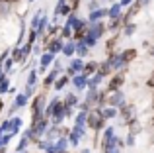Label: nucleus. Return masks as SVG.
<instances>
[{"mask_svg":"<svg viewBox=\"0 0 154 153\" xmlns=\"http://www.w3.org/2000/svg\"><path fill=\"white\" fill-rule=\"evenodd\" d=\"M59 138H60V128H59V126H51V128H47V132H45V139H47L49 143H55Z\"/></svg>","mask_w":154,"mask_h":153,"instance_id":"ddd939ff","label":"nucleus"},{"mask_svg":"<svg viewBox=\"0 0 154 153\" xmlns=\"http://www.w3.org/2000/svg\"><path fill=\"white\" fill-rule=\"evenodd\" d=\"M31 51H33V43H29V41H27L26 45L22 47V53H23V57L27 59V57H29V53H31Z\"/></svg>","mask_w":154,"mask_h":153,"instance_id":"c9c22d12","label":"nucleus"},{"mask_svg":"<svg viewBox=\"0 0 154 153\" xmlns=\"http://www.w3.org/2000/svg\"><path fill=\"white\" fill-rule=\"evenodd\" d=\"M84 102H86L90 108L100 106V90H98V86H88L86 88V100H84Z\"/></svg>","mask_w":154,"mask_h":153,"instance_id":"20e7f679","label":"nucleus"},{"mask_svg":"<svg viewBox=\"0 0 154 153\" xmlns=\"http://www.w3.org/2000/svg\"><path fill=\"white\" fill-rule=\"evenodd\" d=\"M98 108L102 110V116L105 120H115L119 116V108H115V106H107L105 104V106H98Z\"/></svg>","mask_w":154,"mask_h":153,"instance_id":"9b49d317","label":"nucleus"},{"mask_svg":"<svg viewBox=\"0 0 154 153\" xmlns=\"http://www.w3.org/2000/svg\"><path fill=\"white\" fill-rule=\"evenodd\" d=\"M82 69H84V61H82V57H74L70 61V65L66 67V73L64 75H68L72 79L74 75H78V73H82Z\"/></svg>","mask_w":154,"mask_h":153,"instance_id":"0eeeda50","label":"nucleus"},{"mask_svg":"<svg viewBox=\"0 0 154 153\" xmlns=\"http://www.w3.org/2000/svg\"><path fill=\"white\" fill-rule=\"evenodd\" d=\"M105 153H121V147H111V149H107V151H105Z\"/></svg>","mask_w":154,"mask_h":153,"instance_id":"a18cd8bd","label":"nucleus"},{"mask_svg":"<svg viewBox=\"0 0 154 153\" xmlns=\"http://www.w3.org/2000/svg\"><path fill=\"white\" fill-rule=\"evenodd\" d=\"M35 83H37V71L31 69L29 75H27V84H35Z\"/></svg>","mask_w":154,"mask_h":153,"instance_id":"4c0bfd02","label":"nucleus"},{"mask_svg":"<svg viewBox=\"0 0 154 153\" xmlns=\"http://www.w3.org/2000/svg\"><path fill=\"white\" fill-rule=\"evenodd\" d=\"M82 153H92V151L90 149H82Z\"/></svg>","mask_w":154,"mask_h":153,"instance_id":"3c124183","label":"nucleus"},{"mask_svg":"<svg viewBox=\"0 0 154 153\" xmlns=\"http://www.w3.org/2000/svg\"><path fill=\"white\" fill-rule=\"evenodd\" d=\"M2 4H4V2H2V0H0V14H2Z\"/></svg>","mask_w":154,"mask_h":153,"instance_id":"8fccbe9b","label":"nucleus"},{"mask_svg":"<svg viewBox=\"0 0 154 153\" xmlns=\"http://www.w3.org/2000/svg\"><path fill=\"white\" fill-rule=\"evenodd\" d=\"M8 88H10V79H8V76H2V79H0V96L6 94Z\"/></svg>","mask_w":154,"mask_h":153,"instance_id":"473e14b6","label":"nucleus"},{"mask_svg":"<svg viewBox=\"0 0 154 153\" xmlns=\"http://www.w3.org/2000/svg\"><path fill=\"white\" fill-rule=\"evenodd\" d=\"M127 126H129V134H133V135H139L140 130H143V126H140V122L137 118H133L131 122H127Z\"/></svg>","mask_w":154,"mask_h":153,"instance_id":"393cba45","label":"nucleus"},{"mask_svg":"<svg viewBox=\"0 0 154 153\" xmlns=\"http://www.w3.org/2000/svg\"><path fill=\"white\" fill-rule=\"evenodd\" d=\"M123 84H125V71H117V73H113L111 79H109L107 90H117V88H121Z\"/></svg>","mask_w":154,"mask_h":153,"instance_id":"39448f33","label":"nucleus"},{"mask_svg":"<svg viewBox=\"0 0 154 153\" xmlns=\"http://www.w3.org/2000/svg\"><path fill=\"white\" fill-rule=\"evenodd\" d=\"M53 63H55V53H51V51L45 49V53L41 55V59H39V65L49 69V65H53Z\"/></svg>","mask_w":154,"mask_h":153,"instance_id":"4be33fe9","label":"nucleus"},{"mask_svg":"<svg viewBox=\"0 0 154 153\" xmlns=\"http://www.w3.org/2000/svg\"><path fill=\"white\" fill-rule=\"evenodd\" d=\"M137 55H139V51H137L135 47H127V49H123V51H121V57H123V61L127 63V65H129L131 61H135V59H137Z\"/></svg>","mask_w":154,"mask_h":153,"instance_id":"a211bd4d","label":"nucleus"},{"mask_svg":"<svg viewBox=\"0 0 154 153\" xmlns=\"http://www.w3.org/2000/svg\"><path fill=\"white\" fill-rule=\"evenodd\" d=\"M37 37H39V35H37V31H35L33 28H31V30H29V34H27V41H29V43H33V45H35Z\"/></svg>","mask_w":154,"mask_h":153,"instance_id":"58836bf2","label":"nucleus"},{"mask_svg":"<svg viewBox=\"0 0 154 153\" xmlns=\"http://www.w3.org/2000/svg\"><path fill=\"white\" fill-rule=\"evenodd\" d=\"M117 39H119V37H117V35H113V37L109 39L107 43H105V51H107V53H111V51L115 49V45H117Z\"/></svg>","mask_w":154,"mask_h":153,"instance_id":"f704fd0d","label":"nucleus"},{"mask_svg":"<svg viewBox=\"0 0 154 153\" xmlns=\"http://www.w3.org/2000/svg\"><path fill=\"white\" fill-rule=\"evenodd\" d=\"M121 28H123V16H121V18H111L109 20L107 31H113V34H115V31H119Z\"/></svg>","mask_w":154,"mask_h":153,"instance_id":"5701e85b","label":"nucleus"},{"mask_svg":"<svg viewBox=\"0 0 154 153\" xmlns=\"http://www.w3.org/2000/svg\"><path fill=\"white\" fill-rule=\"evenodd\" d=\"M84 134H86V128L74 126V128H72V130H70V134L66 135V138H68V143H70L72 147H76V145H78V143H80V139L84 138Z\"/></svg>","mask_w":154,"mask_h":153,"instance_id":"423d86ee","label":"nucleus"},{"mask_svg":"<svg viewBox=\"0 0 154 153\" xmlns=\"http://www.w3.org/2000/svg\"><path fill=\"white\" fill-rule=\"evenodd\" d=\"M105 16H107V10H105V8H96V10H90L88 22H98V20H103Z\"/></svg>","mask_w":154,"mask_h":153,"instance_id":"f3484780","label":"nucleus"},{"mask_svg":"<svg viewBox=\"0 0 154 153\" xmlns=\"http://www.w3.org/2000/svg\"><path fill=\"white\" fill-rule=\"evenodd\" d=\"M119 116L125 120V124L131 122L133 118H137V116H135V106H133V104H127V102H125L123 106H119Z\"/></svg>","mask_w":154,"mask_h":153,"instance_id":"6e6552de","label":"nucleus"},{"mask_svg":"<svg viewBox=\"0 0 154 153\" xmlns=\"http://www.w3.org/2000/svg\"><path fill=\"white\" fill-rule=\"evenodd\" d=\"M146 86H148V88H154V73L146 79Z\"/></svg>","mask_w":154,"mask_h":153,"instance_id":"79ce46f5","label":"nucleus"},{"mask_svg":"<svg viewBox=\"0 0 154 153\" xmlns=\"http://www.w3.org/2000/svg\"><path fill=\"white\" fill-rule=\"evenodd\" d=\"M68 83H70V76H68V75H59L57 80L53 83V88H55V90H63Z\"/></svg>","mask_w":154,"mask_h":153,"instance_id":"aec40b11","label":"nucleus"},{"mask_svg":"<svg viewBox=\"0 0 154 153\" xmlns=\"http://www.w3.org/2000/svg\"><path fill=\"white\" fill-rule=\"evenodd\" d=\"M60 53L64 55V57H72V55H76V41L74 39H68V41L63 43V51Z\"/></svg>","mask_w":154,"mask_h":153,"instance_id":"4468645a","label":"nucleus"},{"mask_svg":"<svg viewBox=\"0 0 154 153\" xmlns=\"http://www.w3.org/2000/svg\"><path fill=\"white\" fill-rule=\"evenodd\" d=\"M70 12H72V8H70V4H68L66 0H59V2H57L55 16H64V18H66Z\"/></svg>","mask_w":154,"mask_h":153,"instance_id":"f8f14e48","label":"nucleus"},{"mask_svg":"<svg viewBox=\"0 0 154 153\" xmlns=\"http://www.w3.org/2000/svg\"><path fill=\"white\" fill-rule=\"evenodd\" d=\"M135 142H137V139H135V135H133V134H127V139H125V145L133 147V145H135Z\"/></svg>","mask_w":154,"mask_h":153,"instance_id":"ea45409f","label":"nucleus"},{"mask_svg":"<svg viewBox=\"0 0 154 153\" xmlns=\"http://www.w3.org/2000/svg\"><path fill=\"white\" fill-rule=\"evenodd\" d=\"M2 108H4V102H2V100H0V112H2Z\"/></svg>","mask_w":154,"mask_h":153,"instance_id":"09e8293b","label":"nucleus"},{"mask_svg":"<svg viewBox=\"0 0 154 153\" xmlns=\"http://www.w3.org/2000/svg\"><path fill=\"white\" fill-rule=\"evenodd\" d=\"M4 4H16V2H20V0H2Z\"/></svg>","mask_w":154,"mask_h":153,"instance_id":"49530a36","label":"nucleus"},{"mask_svg":"<svg viewBox=\"0 0 154 153\" xmlns=\"http://www.w3.org/2000/svg\"><path fill=\"white\" fill-rule=\"evenodd\" d=\"M139 2H140V4H143V6H146V4H148V2H150V0H139Z\"/></svg>","mask_w":154,"mask_h":153,"instance_id":"de8ad7c7","label":"nucleus"},{"mask_svg":"<svg viewBox=\"0 0 154 153\" xmlns=\"http://www.w3.org/2000/svg\"><path fill=\"white\" fill-rule=\"evenodd\" d=\"M123 16V6L119 2H111V8H107V18H121Z\"/></svg>","mask_w":154,"mask_h":153,"instance_id":"dca6fc26","label":"nucleus"},{"mask_svg":"<svg viewBox=\"0 0 154 153\" xmlns=\"http://www.w3.org/2000/svg\"><path fill=\"white\" fill-rule=\"evenodd\" d=\"M64 118H66V114H64V102H63V100H59V102L55 104V110H53V114H51L49 120H51L53 126H60Z\"/></svg>","mask_w":154,"mask_h":153,"instance_id":"f03ea898","label":"nucleus"},{"mask_svg":"<svg viewBox=\"0 0 154 153\" xmlns=\"http://www.w3.org/2000/svg\"><path fill=\"white\" fill-rule=\"evenodd\" d=\"M86 118H88V112L86 110H78V114L74 116V126L86 128Z\"/></svg>","mask_w":154,"mask_h":153,"instance_id":"cd10ccee","label":"nucleus"},{"mask_svg":"<svg viewBox=\"0 0 154 153\" xmlns=\"http://www.w3.org/2000/svg\"><path fill=\"white\" fill-rule=\"evenodd\" d=\"M10 55H12V61H14V63H23V61H26V57H23L22 47H20V45H16L14 49L10 51Z\"/></svg>","mask_w":154,"mask_h":153,"instance_id":"bb28decb","label":"nucleus"},{"mask_svg":"<svg viewBox=\"0 0 154 153\" xmlns=\"http://www.w3.org/2000/svg\"><path fill=\"white\" fill-rule=\"evenodd\" d=\"M70 80H72V84H74V88H76V90H86V88H88V76L84 75V73L74 75Z\"/></svg>","mask_w":154,"mask_h":153,"instance_id":"9d476101","label":"nucleus"},{"mask_svg":"<svg viewBox=\"0 0 154 153\" xmlns=\"http://www.w3.org/2000/svg\"><path fill=\"white\" fill-rule=\"evenodd\" d=\"M105 122L107 120L102 116V110L98 106L96 108H90L88 110V118H86V128H90L92 132H102L105 128Z\"/></svg>","mask_w":154,"mask_h":153,"instance_id":"f257e3e1","label":"nucleus"},{"mask_svg":"<svg viewBox=\"0 0 154 153\" xmlns=\"http://www.w3.org/2000/svg\"><path fill=\"white\" fill-rule=\"evenodd\" d=\"M29 2H35V0H29Z\"/></svg>","mask_w":154,"mask_h":153,"instance_id":"864d4df0","label":"nucleus"},{"mask_svg":"<svg viewBox=\"0 0 154 153\" xmlns=\"http://www.w3.org/2000/svg\"><path fill=\"white\" fill-rule=\"evenodd\" d=\"M96 8H100L98 6V0H90V10H96Z\"/></svg>","mask_w":154,"mask_h":153,"instance_id":"c03bdc74","label":"nucleus"},{"mask_svg":"<svg viewBox=\"0 0 154 153\" xmlns=\"http://www.w3.org/2000/svg\"><path fill=\"white\" fill-rule=\"evenodd\" d=\"M107 2H115V0H107Z\"/></svg>","mask_w":154,"mask_h":153,"instance_id":"603ef678","label":"nucleus"},{"mask_svg":"<svg viewBox=\"0 0 154 153\" xmlns=\"http://www.w3.org/2000/svg\"><path fill=\"white\" fill-rule=\"evenodd\" d=\"M20 130H22V118L12 116V118H10V132H12V134H18Z\"/></svg>","mask_w":154,"mask_h":153,"instance_id":"c85d7f7f","label":"nucleus"},{"mask_svg":"<svg viewBox=\"0 0 154 153\" xmlns=\"http://www.w3.org/2000/svg\"><path fill=\"white\" fill-rule=\"evenodd\" d=\"M88 34H92L96 39H102L103 37V34L107 31V26L102 22V20H98V22H88Z\"/></svg>","mask_w":154,"mask_h":153,"instance_id":"7ed1b4c3","label":"nucleus"},{"mask_svg":"<svg viewBox=\"0 0 154 153\" xmlns=\"http://www.w3.org/2000/svg\"><path fill=\"white\" fill-rule=\"evenodd\" d=\"M98 65H100L98 61H88V63H84V69H82V73L86 75V76H92L94 73H98Z\"/></svg>","mask_w":154,"mask_h":153,"instance_id":"b1692460","label":"nucleus"},{"mask_svg":"<svg viewBox=\"0 0 154 153\" xmlns=\"http://www.w3.org/2000/svg\"><path fill=\"white\" fill-rule=\"evenodd\" d=\"M12 67H14V61H12V57H6V59H4V67H2L4 73H10Z\"/></svg>","mask_w":154,"mask_h":153,"instance_id":"e433bc0d","label":"nucleus"},{"mask_svg":"<svg viewBox=\"0 0 154 153\" xmlns=\"http://www.w3.org/2000/svg\"><path fill=\"white\" fill-rule=\"evenodd\" d=\"M135 31H137V24L135 22H129V24H125V26H123V34L127 35V37H129V35H133Z\"/></svg>","mask_w":154,"mask_h":153,"instance_id":"2f4dec72","label":"nucleus"},{"mask_svg":"<svg viewBox=\"0 0 154 153\" xmlns=\"http://www.w3.org/2000/svg\"><path fill=\"white\" fill-rule=\"evenodd\" d=\"M68 145H70V143H68V138L66 135H60V138L55 142V153H66Z\"/></svg>","mask_w":154,"mask_h":153,"instance_id":"2eb2a0df","label":"nucleus"},{"mask_svg":"<svg viewBox=\"0 0 154 153\" xmlns=\"http://www.w3.org/2000/svg\"><path fill=\"white\" fill-rule=\"evenodd\" d=\"M59 75H60V71L53 69L51 73L47 75L45 79H43V86H45V88H49V86H53V83H55V80H57V76H59Z\"/></svg>","mask_w":154,"mask_h":153,"instance_id":"a878e982","label":"nucleus"},{"mask_svg":"<svg viewBox=\"0 0 154 153\" xmlns=\"http://www.w3.org/2000/svg\"><path fill=\"white\" fill-rule=\"evenodd\" d=\"M27 100H29V98H27V96L23 94V92L16 94V98H14V104H12V110H10V112H16L18 108H23V106L27 104Z\"/></svg>","mask_w":154,"mask_h":153,"instance_id":"6ab92c4d","label":"nucleus"},{"mask_svg":"<svg viewBox=\"0 0 154 153\" xmlns=\"http://www.w3.org/2000/svg\"><path fill=\"white\" fill-rule=\"evenodd\" d=\"M63 43H64V39H63V37H51L49 41H47L45 49L57 55V53H60V51H63Z\"/></svg>","mask_w":154,"mask_h":153,"instance_id":"1a4fd4ad","label":"nucleus"},{"mask_svg":"<svg viewBox=\"0 0 154 153\" xmlns=\"http://www.w3.org/2000/svg\"><path fill=\"white\" fill-rule=\"evenodd\" d=\"M98 73L102 75L103 79H105V76H109V75L113 73V69H111V63H109V59H105V61H102V63L98 65Z\"/></svg>","mask_w":154,"mask_h":153,"instance_id":"412c9836","label":"nucleus"},{"mask_svg":"<svg viewBox=\"0 0 154 153\" xmlns=\"http://www.w3.org/2000/svg\"><path fill=\"white\" fill-rule=\"evenodd\" d=\"M23 94H26L27 98H31V96H33V84H26V90H23Z\"/></svg>","mask_w":154,"mask_h":153,"instance_id":"a19ab883","label":"nucleus"},{"mask_svg":"<svg viewBox=\"0 0 154 153\" xmlns=\"http://www.w3.org/2000/svg\"><path fill=\"white\" fill-rule=\"evenodd\" d=\"M119 4H121V6H131V4H133V0H119Z\"/></svg>","mask_w":154,"mask_h":153,"instance_id":"37998d69","label":"nucleus"},{"mask_svg":"<svg viewBox=\"0 0 154 153\" xmlns=\"http://www.w3.org/2000/svg\"><path fill=\"white\" fill-rule=\"evenodd\" d=\"M88 51H90V47L84 41H76V55H78V57H86Z\"/></svg>","mask_w":154,"mask_h":153,"instance_id":"c756f323","label":"nucleus"},{"mask_svg":"<svg viewBox=\"0 0 154 153\" xmlns=\"http://www.w3.org/2000/svg\"><path fill=\"white\" fill-rule=\"evenodd\" d=\"M66 106H78V98H76V94L74 92H68L66 96H64V100H63Z\"/></svg>","mask_w":154,"mask_h":153,"instance_id":"7c9ffc66","label":"nucleus"},{"mask_svg":"<svg viewBox=\"0 0 154 153\" xmlns=\"http://www.w3.org/2000/svg\"><path fill=\"white\" fill-rule=\"evenodd\" d=\"M60 37L63 39H72V28L70 26H63L60 28Z\"/></svg>","mask_w":154,"mask_h":153,"instance_id":"72a5a7b5","label":"nucleus"}]
</instances>
